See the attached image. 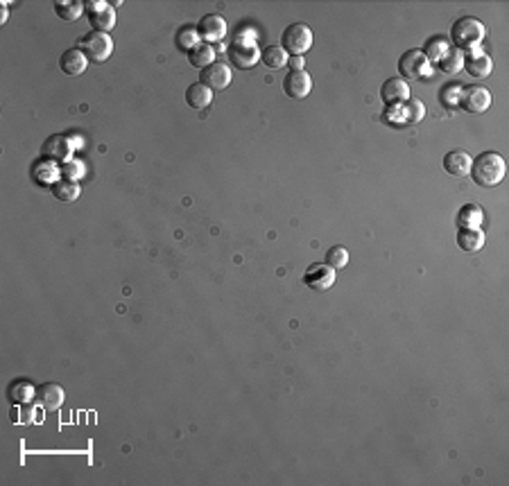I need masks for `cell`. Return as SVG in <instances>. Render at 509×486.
Returning <instances> with one entry per match:
<instances>
[{
  "label": "cell",
  "instance_id": "30",
  "mask_svg": "<svg viewBox=\"0 0 509 486\" xmlns=\"http://www.w3.org/2000/svg\"><path fill=\"white\" fill-rule=\"evenodd\" d=\"M35 391H37L35 387L25 380H16L9 384V399H12V403H25L30 396H35Z\"/></svg>",
  "mask_w": 509,
  "mask_h": 486
},
{
  "label": "cell",
  "instance_id": "20",
  "mask_svg": "<svg viewBox=\"0 0 509 486\" xmlns=\"http://www.w3.org/2000/svg\"><path fill=\"white\" fill-rule=\"evenodd\" d=\"M213 100V91L202 82H195L186 88V104L191 109H206Z\"/></svg>",
  "mask_w": 509,
  "mask_h": 486
},
{
  "label": "cell",
  "instance_id": "6",
  "mask_svg": "<svg viewBox=\"0 0 509 486\" xmlns=\"http://www.w3.org/2000/svg\"><path fill=\"white\" fill-rule=\"evenodd\" d=\"M86 12H88V23L95 32H112L116 28V9L104 3V0H91V3H84Z\"/></svg>",
  "mask_w": 509,
  "mask_h": 486
},
{
  "label": "cell",
  "instance_id": "4",
  "mask_svg": "<svg viewBox=\"0 0 509 486\" xmlns=\"http://www.w3.org/2000/svg\"><path fill=\"white\" fill-rule=\"evenodd\" d=\"M311 46H313V32L306 23H292L290 28L283 30L281 48L290 54V57H294V54H301L304 57V52L311 50Z\"/></svg>",
  "mask_w": 509,
  "mask_h": 486
},
{
  "label": "cell",
  "instance_id": "36",
  "mask_svg": "<svg viewBox=\"0 0 509 486\" xmlns=\"http://www.w3.org/2000/svg\"><path fill=\"white\" fill-rule=\"evenodd\" d=\"M7 20V7H3V14H0V23H5Z\"/></svg>",
  "mask_w": 509,
  "mask_h": 486
},
{
  "label": "cell",
  "instance_id": "17",
  "mask_svg": "<svg viewBox=\"0 0 509 486\" xmlns=\"http://www.w3.org/2000/svg\"><path fill=\"white\" fill-rule=\"evenodd\" d=\"M473 157L464 150H453L444 157V170L453 176H467L471 172Z\"/></svg>",
  "mask_w": 509,
  "mask_h": 486
},
{
  "label": "cell",
  "instance_id": "24",
  "mask_svg": "<svg viewBox=\"0 0 509 486\" xmlns=\"http://www.w3.org/2000/svg\"><path fill=\"white\" fill-rule=\"evenodd\" d=\"M437 66H439V71H441V73H446V75H457V73L464 68V52L450 46V50L437 61Z\"/></svg>",
  "mask_w": 509,
  "mask_h": 486
},
{
  "label": "cell",
  "instance_id": "5",
  "mask_svg": "<svg viewBox=\"0 0 509 486\" xmlns=\"http://www.w3.org/2000/svg\"><path fill=\"white\" fill-rule=\"evenodd\" d=\"M460 107L464 109L467 114H484L486 109L491 107V93L489 88H484L480 84H471V86H464L462 88V95H460Z\"/></svg>",
  "mask_w": 509,
  "mask_h": 486
},
{
  "label": "cell",
  "instance_id": "29",
  "mask_svg": "<svg viewBox=\"0 0 509 486\" xmlns=\"http://www.w3.org/2000/svg\"><path fill=\"white\" fill-rule=\"evenodd\" d=\"M448 50H450V41L444 39V37H435V39H430V41L426 43L424 54H426L428 61H439Z\"/></svg>",
  "mask_w": 509,
  "mask_h": 486
},
{
  "label": "cell",
  "instance_id": "26",
  "mask_svg": "<svg viewBox=\"0 0 509 486\" xmlns=\"http://www.w3.org/2000/svg\"><path fill=\"white\" fill-rule=\"evenodd\" d=\"M9 418H12V423H16V425H32L37 421V410H35V405H30V403H14L12 412H9Z\"/></svg>",
  "mask_w": 509,
  "mask_h": 486
},
{
  "label": "cell",
  "instance_id": "35",
  "mask_svg": "<svg viewBox=\"0 0 509 486\" xmlns=\"http://www.w3.org/2000/svg\"><path fill=\"white\" fill-rule=\"evenodd\" d=\"M287 63H290V71H306V59L301 54H294V57L287 59Z\"/></svg>",
  "mask_w": 509,
  "mask_h": 486
},
{
  "label": "cell",
  "instance_id": "9",
  "mask_svg": "<svg viewBox=\"0 0 509 486\" xmlns=\"http://www.w3.org/2000/svg\"><path fill=\"white\" fill-rule=\"evenodd\" d=\"M197 35L204 43H222V39L227 37V20L220 14H206L199 18L197 23Z\"/></svg>",
  "mask_w": 509,
  "mask_h": 486
},
{
  "label": "cell",
  "instance_id": "15",
  "mask_svg": "<svg viewBox=\"0 0 509 486\" xmlns=\"http://www.w3.org/2000/svg\"><path fill=\"white\" fill-rule=\"evenodd\" d=\"M41 152H43V157H46L48 161H52V163H64V161L71 159L73 147H71V140H68V138L54 134V136H48V138H46Z\"/></svg>",
  "mask_w": 509,
  "mask_h": 486
},
{
  "label": "cell",
  "instance_id": "10",
  "mask_svg": "<svg viewBox=\"0 0 509 486\" xmlns=\"http://www.w3.org/2000/svg\"><path fill=\"white\" fill-rule=\"evenodd\" d=\"M335 283V269L328 267L326 262H315L304 274V285L315 292H326Z\"/></svg>",
  "mask_w": 509,
  "mask_h": 486
},
{
  "label": "cell",
  "instance_id": "21",
  "mask_svg": "<svg viewBox=\"0 0 509 486\" xmlns=\"http://www.w3.org/2000/svg\"><path fill=\"white\" fill-rule=\"evenodd\" d=\"M457 247L462 251H480L484 247V233L482 229H457Z\"/></svg>",
  "mask_w": 509,
  "mask_h": 486
},
{
  "label": "cell",
  "instance_id": "33",
  "mask_svg": "<svg viewBox=\"0 0 509 486\" xmlns=\"http://www.w3.org/2000/svg\"><path fill=\"white\" fill-rule=\"evenodd\" d=\"M234 43H238V46H256V43H258V30L251 28V25L240 28L236 32V37H234Z\"/></svg>",
  "mask_w": 509,
  "mask_h": 486
},
{
  "label": "cell",
  "instance_id": "7",
  "mask_svg": "<svg viewBox=\"0 0 509 486\" xmlns=\"http://www.w3.org/2000/svg\"><path fill=\"white\" fill-rule=\"evenodd\" d=\"M426 116V104L419 100H407L398 107H387L385 118L394 125H414L421 123Z\"/></svg>",
  "mask_w": 509,
  "mask_h": 486
},
{
  "label": "cell",
  "instance_id": "2",
  "mask_svg": "<svg viewBox=\"0 0 509 486\" xmlns=\"http://www.w3.org/2000/svg\"><path fill=\"white\" fill-rule=\"evenodd\" d=\"M450 37H453V48H457L462 52L478 50L480 41L484 39V25L478 18L464 16V18H457L455 23H453Z\"/></svg>",
  "mask_w": 509,
  "mask_h": 486
},
{
  "label": "cell",
  "instance_id": "32",
  "mask_svg": "<svg viewBox=\"0 0 509 486\" xmlns=\"http://www.w3.org/2000/svg\"><path fill=\"white\" fill-rule=\"evenodd\" d=\"M199 41H202V39H199L195 28H184V30L176 32V48H179V50H186V52L193 50Z\"/></svg>",
  "mask_w": 509,
  "mask_h": 486
},
{
  "label": "cell",
  "instance_id": "25",
  "mask_svg": "<svg viewBox=\"0 0 509 486\" xmlns=\"http://www.w3.org/2000/svg\"><path fill=\"white\" fill-rule=\"evenodd\" d=\"M84 9L86 5L80 3V0H59V3H54V12H57V16L61 20H68V23H73V20H77L82 14H84Z\"/></svg>",
  "mask_w": 509,
  "mask_h": 486
},
{
  "label": "cell",
  "instance_id": "12",
  "mask_svg": "<svg viewBox=\"0 0 509 486\" xmlns=\"http://www.w3.org/2000/svg\"><path fill=\"white\" fill-rule=\"evenodd\" d=\"M199 82L211 88V91H224V88L231 84V68L227 63L213 61L211 66H206V68L202 71Z\"/></svg>",
  "mask_w": 509,
  "mask_h": 486
},
{
  "label": "cell",
  "instance_id": "22",
  "mask_svg": "<svg viewBox=\"0 0 509 486\" xmlns=\"http://www.w3.org/2000/svg\"><path fill=\"white\" fill-rule=\"evenodd\" d=\"M188 61H191V66H195V68L204 71L206 66H211L215 61V48L211 43L199 41L193 50H188Z\"/></svg>",
  "mask_w": 509,
  "mask_h": 486
},
{
  "label": "cell",
  "instance_id": "16",
  "mask_svg": "<svg viewBox=\"0 0 509 486\" xmlns=\"http://www.w3.org/2000/svg\"><path fill=\"white\" fill-rule=\"evenodd\" d=\"M229 61L242 71H249L261 61V50L258 46H238V43H234L229 48Z\"/></svg>",
  "mask_w": 509,
  "mask_h": 486
},
{
  "label": "cell",
  "instance_id": "34",
  "mask_svg": "<svg viewBox=\"0 0 509 486\" xmlns=\"http://www.w3.org/2000/svg\"><path fill=\"white\" fill-rule=\"evenodd\" d=\"M460 95H462V86L460 84H448L441 91V102L446 107H457L460 104Z\"/></svg>",
  "mask_w": 509,
  "mask_h": 486
},
{
  "label": "cell",
  "instance_id": "3",
  "mask_svg": "<svg viewBox=\"0 0 509 486\" xmlns=\"http://www.w3.org/2000/svg\"><path fill=\"white\" fill-rule=\"evenodd\" d=\"M80 50L86 54V59L91 63H104L114 52V39L107 32L91 30L80 39Z\"/></svg>",
  "mask_w": 509,
  "mask_h": 486
},
{
  "label": "cell",
  "instance_id": "13",
  "mask_svg": "<svg viewBox=\"0 0 509 486\" xmlns=\"http://www.w3.org/2000/svg\"><path fill=\"white\" fill-rule=\"evenodd\" d=\"M381 97L387 107H398L410 100V86L403 80V77H392L387 80L381 88Z\"/></svg>",
  "mask_w": 509,
  "mask_h": 486
},
{
  "label": "cell",
  "instance_id": "23",
  "mask_svg": "<svg viewBox=\"0 0 509 486\" xmlns=\"http://www.w3.org/2000/svg\"><path fill=\"white\" fill-rule=\"evenodd\" d=\"M484 213L478 204H464L457 213V226L460 229H480Z\"/></svg>",
  "mask_w": 509,
  "mask_h": 486
},
{
  "label": "cell",
  "instance_id": "27",
  "mask_svg": "<svg viewBox=\"0 0 509 486\" xmlns=\"http://www.w3.org/2000/svg\"><path fill=\"white\" fill-rule=\"evenodd\" d=\"M80 183H75L71 179H64V181H54L52 183V195L57 197L59 202H75L77 197H80Z\"/></svg>",
  "mask_w": 509,
  "mask_h": 486
},
{
  "label": "cell",
  "instance_id": "11",
  "mask_svg": "<svg viewBox=\"0 0 509 486\" xmlns=\"http://www.w3.org/2000/svg\"><path fill=\"white\" fill-rule=\"evenodd\" d=\"M283 91L292 100H306L313 91V77L306 71H290L283 80Z\"/></svg>",
  "mask_w": 509,
  "mask_h": 486
},
{
  "label": "cell",
  "instance_id": "31",
  "mask_svg": "<svg viewBox=\"0 0 509 486\" xmlns=\"http://www.w3.org/2000/svg\"><path fill=\"white\" fill-rule=\"evenodd\" d=\"M326 265H328V267H333V269L347 267V265H349V251L345 247H340V245L330 247L326 251Z\"/></svg>",
  "mask_w": 509,
  "mask_h": 486
},
{
  "label": "cell",
  "instance_id": "1",
  "mask_svg": "<svg viewBox=\"0 0 509 486\" xmlns=\"http://www.w3.org/2000/svg\"><path fill=\"white\" fill-rule=\"evenodd\" d=\"M507 163L498 152H482L471 161V176L480 188H493L505 179Z\"/></svg>",
  "mask_w": 509,
  "mask_h": 486
},
{
  "label": "cell",
  "instance_id": "28",
  "mask_svg": "<svg viewBox=\"0 0 509 486\" xmlns=\"http://www.w3.org/2000/svg\"><path fill=\"white\" fill-rule=\"evenodd\" d=\"M261 59L263 63L268 66V68H283V66H287V59H290V54H287L281 46H270L268 50H265L261 54Z\"/></svg>",
  "mask_w": 509,
  "mask_h": 486
},
{
  "label": "cell",
  "instance_id": "19",
  "mask_svg": "<svg viewBox=\"0 0 509 486\" xmlns=\"http://www.w3.org/2000/svg\"><path fill=\"white\" fill-rule=\"evenodd\" d=\"M86 66H88V59L80 48H68L59 59V68L71 77L82 75L86 71Z\"/></svg>",
  "mask_w": 509,
  "mask_h": 486
},
{
  "label": "cell",
  "instance_id": "14",
  "mask_svg": "<svg viewBox=\"0 0 509 486\" xmlns=\"http://www.w3.org/2000/svg\"><path fill=\"white\" fill-rule=\"evenodd\" d=\"M35 399H37V403L43 407V410L54 412V410H59V407L64 405L66 394H64V387H61V384H57V382H46V384H39V387H37Z\"/></svg>",
  "mask_w": 509,
  "mask_h": 486
},
{
  "label": "cell",
  "instance_id": "18",
  "mask_svg": "<svg viewBox=\"0 0 509 486\" xmlns=\"http://www.w3.org/2000/svg\"><path fill=\"white\" fill-rule=\"evenodd\" d=\"M464 68L469 71V75L482 80V77H489V75H491L493 61H491V57H486V54H482L480 50H471L469 57H464Z\"/></svg>",
  "mask_w": 509,
  "mask_h": 486
},
{
  "label": "cell",
  "instance_id": "8",
  "mask_svg": "<svg viewBox=\"0 0 509 486\" xmlns=\"http://www.w3.org/2000/svg\"><path fill=\"white\" fill-rule=\"evenodd\" d=\"M398 71L403 80H421L430 75V61L426 59L424 50H407L398 59Z\"/></svg>",
  "mask_w": 509,
  "mask_h": 486
}]
</instances>
